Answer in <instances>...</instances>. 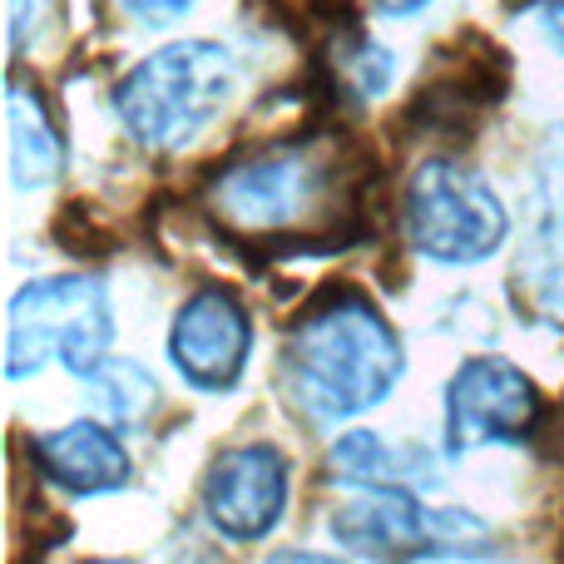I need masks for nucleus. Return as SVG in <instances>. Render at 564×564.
Masks as SVG:
<instances>
[{"mask_svg":"<svg viewBox=\"0 0 564 564\" xmlns=\"http://www.w3.org/2000/svg\"><path fill=\"white\" fill-rule=\"evenodd\" d=\"M540 20H545V35L555 40V50H564V0H540Z\"/></svg>","mask_w":564,"mask_h":564,"instance_id":"16","label":"nucleus"},{"mask_svg":"<svg viewBox=\"0 0 564 564\" xmlns=\"http://www.w3.org/2000/svg\"><path fill=\"white\" fill-rule=\"evenodd\" d=\"M540 416V391L506 357H476L456 371L446 391V431L451 451H470L486 441L525 436Z\"/></svg>","mask_w":564,"mask_h":564,"instance_id":"6","label":"nucleus"},{"mask_svg":"<svg viewBox=\"0 0 564 564\" xmlns=\"http://www.w3.org/2000/svg\"><path fill=\"white\" fill-rule=\"evenodd\" d=\"M406 228L411 243L436 263H476L506 238V208L476 174L451 159H431L411 178Z\"/></svg>","mask_w":564,"mask_h":564,"instance_id":"4","label":"nucleus"},{"mask_svg":"<svg viewBox=\"0 0 564 564\" xmlns=\"http://www.w3.org/2000/svg\"><path fill=\"white\" fill-rule=\"evenodd\" d=\"M85 381L95 387L99 406H105L115 421H139L149 406H154V381H149V371L134 367V361H109V367H95Z\"/></svg>","mask_w":564,"mask_h":564,"instance_id":"12","label":"nucleus"},{"mask_svg":"<svg viewBox=\"0 0 564 564\" xmlns=\"http://www.w3.org/2000/svg\"><path fill=\"white\" fill-rule=\"evenodd\" d=\"M401 377V341L357 292L307 312L288 347L292 397L317 421H347L387 401Z\"/></svg>","mask_w":564,"mask_h":564,"instance_id":"1","label":"nucleus"},{"mask_svg":"<svg viewBox=\"0 0 564 564\" xmlns=\"http://www.w3.org/2000/svg\"><path fill=\"white\" fill-rule=\"evenodd\" d=\"M234 55L214 40H178L119 85V115L149 149H184L234 95Z\"/></svg>","mask_w":564,"mask_h":564,"instance_id":"2","label":"nucleus"},{"mask_svg":"<svg viewBox=\"0 0 564 564\" xmlns=\"http://www.w3.org/2000/svg\"><path fill=\"white\" fill-rule=\"evenodd\" d=\"M115 322H109L105 282L99 278H45L30 282L6 317V377L45 367L50 357H65L75 377L105 361Z\"/></svg>","mask_w":564,"mask_h":564,"instance_id":"3","label":"nucleus"},{"mask_svg":"<svg viewBox=\"0 0 564 564\" xmlns=\"http://www.w3.org/2000/svg\"><path fill=\"white\" fill-rule=\"evenodd\" d=\"M332 470L347 480H361V486H397L411 466H401V460L381 446V436L357 431V436H347L337 451H332Z\"/></svg>","mask_w":564,"mask_h":564,"instance_id":"13","label":"nucleus"},{"mask_svg":"<svg viewBox=\"0 0 564 564\" xmlns=\"http://www.w3.org/2000/svg\"><path fill=\"white\" fill-rule=\"evenodd\" d=\"M317 198V169L302 149H268L228 164L208 188V208L238 238H278Z\"/></svg>","mask_w":564,"mask_h":564,"instance_id":"5","label":"nucleus"},{"mask_svg":"<svg viewBox=\"0 0 564 564\" xmlns=\"http://www.w3.org/2000/svg\"><path fill=\"white\" fill-rule=\"evenodd\" d=\"M169 351H174L178 371H184L194 387H204V391L234 387L248 361V317L234 292H224V288L198 292V297L178 312Z\"/></svg>","mask_w":564,"mask_h":564,"instance_id":"8","label":"nucleus"},{"mask_svg":"<svg viewBox=\"0 0 564 564\" xmlns=\"http://www.w3.org/2000/svg\"><path fill=\"white\" fill-rule=\"evenodd\" d=\"M55 0H10V50H20L35 30H45Z\"/></svg>","mask_w":564,"mask_h":564,"instance_id":"14","label":"nucleus"},{"mask_svg":"<svg viewBox=\"0 0 564 564\" xmlns=\"http://www.w3.org/2000/svg\"><path fill=\"white\" fill-rule=\"evenodd\" d=\"M446 525H460V516H431L406 490H371L332 516V535L357 555H416L426 540H436Z\"/></svg>","mask_w":564,"mask_h":564,"instance_id":"9","label":"nucleus"},{"mask_svg":"<svg viewBox=\"0 0 564 564\" xmlns=\"http://www.w3.org/2000/svg\"><path fill=\"white\" fill-rule=\"evenodd\" d=\"M40 466L50 480H59L75 496H95V490H115L129 476V456L105 426L95 421H75V426L55 431L35 446Z\"/></svg>","mask_w":564,"mask_h":564,"instance_id":"10","label":"nucleus"},{"mask_svg":"<svg viewBox=\"0 0 564 564\" xmlns=\"http://www.w3.org/2000/svg\"><path fill=\"white\" fill-rule=\"evenodd\" d=\"M288 500V460L273 446L224 456L204 480V510L228 540H258L278 525Z\"/></svg>","mask_w":564,"mask_h":564,"instance_id":"7","label":"nucleus"},{"mask_svg":"<svg viewBox=\"0 0 564 564\" xmlns=\"http://www.w3.org/2000/svg\"><path fill=\"white\" fill-rule=\"evenodd\" d=\"M129 10H134L139 20H174V15H184L194 0H124Z\"/></svg>","mask_w":564,"mask_h":564,"instance_id":"15","label":"nucleus"},{"mask_svg":"<svg viewBox=\"0 0 564 564\" xmlns=\"http://www.w3.org/2000/svg\"><path fill=\"white\" fill-rule=\"evenodd\" d=\"M6 134H10V184L20 194L45 188L59 174V134L50 124L40 95H30L25 85H10V105H6Z\"/></svg>","mask_w":564,"mask_h":564,"instance_id":"11","label":"nucleus"},{"mask_svg":"<svg viewBox=\"0 0 564 564\" xmlns=\"http://www.w3.org/2000/svg\"><path fill=\"white\" fill-rule=\"evenodd\" d=\"M426 0H381V10H391V15H411V10H421Z\"/></svg>","mask_w":564,"mask_h":564,"instance_id":"17","label":"nucleus"}]
</instances>
